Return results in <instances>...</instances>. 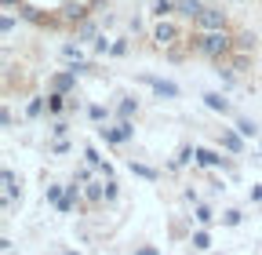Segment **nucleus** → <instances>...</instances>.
I'll use <instances>...</instances> for the list:
<instances>
[{
  "label": "nucleus",
  "instance_id": "bb28decb",
  "mask_svg": "<svg viewBox=\"0 0 262 255\" xmlns=\"http://www.w3.org/2000/svg\"><path fill=\"white\" fill-rule=\"evenodd\" d=\"M11 29H15V15H4V18H0V33L11 37Z\"/></svg>",
  "mask_w": 262,
  "mask_h": 255
},
{
  "label": "nucleus",
  "instance_id": "f8f14e48",
  "mask_svg": "<svg viewBox=\"0 0 262 255\" xmlns=\"http://www.w3.org/2000/svg\"><path fill=\"white\" fill-rule=\"evenodd\" d=\"M84 201H91V204L106 201V182H84Z\"/></svg>",
  "mask_w": 262,
  "mask_h": 255
},
{
  "label": "nucleus",
  "instance_id": "ea45409f",
  "mask_svg": "<svg viewBox=\"0 0 262 255\" xmlns=\"http://www.w3.org/2000/svg\"><path fill=\"white\" fill-rule=\"evenodd\" d=\"M80 4H95V0H80Z\"/></svg>",
  "mask_w": 262,
  "mask_h": 255
},
{
  "label": "nucleus",
  "instance_id": "9b49d317",
  "mask_svg": "<svg viewBox=\"0 0 262 255\" xmlns=\"http://www.w3.org/2000/svg\"><path fill=\"white\" fill-rule=\"evenodd\" d=\"M0 179H4V201L15 204V197H18V179H15V172L4 168V175H0Z\"/></svg>",
  "mask_w": 262,
  "mask_h": 255
},
{
  "label": "nucleus",
  "instance_id": "412c9836",
  "mask_svg": "<svg viewBox=\"0 0 262 255\" xmlns=\"http://www.w3.org/2000/svg\"><path fill=\"white\" fill-rule=\"evenodd\" d=\"M117 135H120V142H131V139H135V124H131V120H120V124H117Z\"/></svg>",
  "mask_w": 262,
  "mask_h": 255
},
{
  "label": "nucleus",
  "instance_id": "20e7f679",
  "mask_svg": "<svg viewBox=\"0 0 262 255\" xmlns=\"http://www.w3.org/2000/svg\"><path fill=\"white\" fill-rule=\"evenodd\" d=\"M88 8H91V4H80V0H66L58 11H62V22H77V26H80V22H88Z\"/></svg>",
  "mask_w": 262,
  "mask_h": 255
},
{
  "label": "nucleus",
  "instance_id": "4be33fe9",
  "mask_svg": "<svg viewBox=\"0 0 262 255\" xmlns=\"http://www.w3.org/2000/svg\"><path fill=\"white\" fill-rule=\"evenodd\" d=\"M193 248H196V251H208V248H211L208 230H196V233H193Z\"/></svg>",
  "mask_w": 262,
  "mask_h": 255
},
{
  "label": "nucleus",
  "instance_id": "2eb2a0df",
  "mask_svg": "<svg viewBox=\"0 0 262 255\" xmlns=\"http://www.w3.org/2000/svg\"><path fill=\"white\" fill-rule=\"evenodd\" d=\"M66 99H70V95H58V91H51V95H48V113H51V117H58L66 106H70Z\"/></svg>",
  "mask_w": 262,
  "mask_h": 255
},
{
  "label": "nucleus",
  "instance_id": "423d86ee",
  "mask_svg": "<svg viewBox=\"0 0 262 255\" xmlns=\"http://www.w3.org/2000/svg\"><path fill=\"white\" fill-rule=\"evenodd\" d=\"M201 99H204V106H208L211 113H222V117H229V113H233V106H229V99H222L219 91H204Z\"/></svg>",
  "mask_w": 262,
  "mask_h": 255
},
{
  "label": "nucleus",
  "instance_id": "6e6552de",
  "mask_svg": "<svg viewBox=\"0 0 262 255\" xmlns=\"http://www.w3.org/2000/svg\"><path fill=\"white\" fill-rule=\"evenodd\" d=\"M222 150H229V153H233V157H237V153L244 150V135L237 132V128H233V132H229V128H226V132H222Z\"/></svg>",
  "mask_w": 262,
  "mask_h": 255
},
{
  "label": "nucleus",
  "instance_id": "39448f33",
  "mask_svg": "<svg viewBox=\"0 0 262 255\" xmlns=\"http://www.w3.org/2000/svg\"><path fill=\"white\" fill-rule=\"evenodd\" d=\"M139 80H142V84H149V88L160 95V99H179V84H171V80H160V77H149V73H146V77H139Z\"/></svg>",
  "mask_w": 262,
  "mask_h": 255
},
{
  "label": "nucleus",
  "instance_id": "c756f323",
  "mask_svg": "<svg viewBox=\"0 0 262 255\" xmlns=\"http://www.w3.org/2000/svg\"><path fill=\"white\" fill-rule=\"evenodd\" d=\"M106 51H113V44H110L106 37H98V40H95V55H106Z\"/></svg>",
  "mask_w": 262,
  "mask_h": 255
},
{
  "label": "nucleus",
  "instance_id": "cd10ccee",
  "mask_svg": "<svg viewBox=\"0 0 262 255\" xmlns=\"http://www.w3.org/2000/svg\"><path fill=\"white\" fill-rule=\"evenodd\" d=\"M84 157H88V164H91V168H102V157H98V150H91V146H88V150H84Z\"/></svg>",
  "mask_w": 262,
  "mask_h": 255
},
{
  "label": "nucleus",
  "instance_id": "4468645a",
  "mask_svg": "<svg viewBox=\"0 0 262 255\" xmlns=\"http://www.w3.org/2000/svg\"><path fill=\"white\" fill-rule=\"evenodd\" d=\"M233 51L255 55V33H237V37H233Z\"/></svg>",
  "mask_w": 262,
  "mask_h": 255
},
{
  "label": "nucleus",
  "instance_id": "58836bf2",
  "mask_svg": "<svg viewBox=\"0 0 262 255\" xmlns=\"http://www.w3.org/2000/svg\"><path fill=\"white\" fill-rule=\"evenodd\" d=\"M0 4H4V8H15V4H18V0H0Z\"/></svg>",
  "mask_w": 262,
  "mask_h": 255
},
{
  "label": "nucleus",
  "instance_id": "7c9ffc66",
  "mask_svg": "<svg viewBox=\"0 0 262 255\" xmlns=\"http://www.w3.org/2000/svg\"><path fill=\"white\" fill-rule=\"evenodd\" d=\"M222 222H226V226H237V222H241V211H226Z\"/></svg>",
  "mask_w": 262,
  "mask_h": 255
},
{
  "label": "nucleus",
  "instance_id": "f257e3e1",
  "mask_svg": "<svg viewBox=\"0 0 262 255\" xmlns=\"http://www.w3.org/2000/svg\"><path fill=\"white\" fill-rule=\"evenodd\" d=\"M189 48L201 58H208V62H226L233 55V33H229V29H219V33H193Z\"/></svg>",
  "mask_w": 262,
  "mask_h": 255
},
{
  "label": "nucleus",
  "instance_id": "0eeeda50",
  "mask_svg": "<svg viewBox=\"0 0 262 255\" xmlns=\"http://www.w3.org/2000/svg\"><path fill=\"white\" fill-rule=\"evenodd\" d=\"M73 88H77V73L73 70H62V73L51 77V91H58V95H70Z\"/></svg>",
  "mask_w": 262,
  "mask_h": 255
},
{
  "label": "nucleus",
  "instance_id": "1a4fd4ad",
  "mask_svg": "<svg viewBox=\"0 0 262 255\" xmlns=\"http://www.w3.org/2000/svg\"><path fill=\"white\" fill-rule=\"evenodd\" d=\"M175 11L196 22V18H201V11H204V4H201V0H175Z\"/></svg>",
  "mask_w": 262,
  "mask_h": 255
},
{
  "label": "nucleus",
  "instance_id": "f3484780",
  "mask_svg": "<svg viewBox=\"0 0 262 255\" xmlns=\"http://www.w3.org/2000/svg\"><path fill=\"white\" fill-rule=\"evenodd\" d=\"M219 80H222V88H233L237 84V73H233V66H229V62H219Z\"/></svg>",
  "mask_w": 262,
  "mask_h": 255
},
{
  "label": "nucleus",
  "instance_id": "72a5a7b5",
  "mask_svg": "<svg viewBox=\"0 0 262 255\" xmlns=\"http://www.w3.org/2000/svg\"><path fill=\"white\" fill-rule=\"evenodd\" d=\"M66 197L77 201V197H80V186H77V182H73V186H66Z\"/></svg>",
  "mask_w": 262,
  "mask_h": 255
},
{
  "label": "nucleus",
  "instance_id": "ddd939ff",
  "mask_svg": "<svg viewBox=\"0 0 262 255\" xmlns=\"http://www.w3.org/2000/svg\"><path fill=\"white\" fill-rule=\"evenodd\" d=\"M229 66H233V73H237V77H241V73H248V70H251V55L233 51V55H229Z\"/></svg>",
  "mask_w": 262,
  "mask_h": 255
},
{
  "label": "nucleus",
  "instance_id": "dca6fc26",
  "mask_svg": "<svg viewBox=\"0 0 262 255\" xmlns=\"http://www.w3.org/2000/svg\"><path fill=\"white\" fill-rule=\"evenodd\" d=\"M84 40H98V26L95 22H80L77 26V44H84Z\"/></svg>",
  "mask_w": 262,
  "mask_h": 255
},
{
  "label": "nucleus",
  "instance_id": "6ab92c4d",
  "mask_svg": "<svg viewBox=\"0 0 262 255\" xmlns=\"http://www.w3.org/2000/svg\"><path fill=\"white\" fill-rule=\"evenodd\" d=\"M153 15H157V18L175 15V0H153Z\"/></svg>",
  "mask_w": 262,
  "mask_h": 255
},
{
  "label": "nucleus",
  "instance_id": "473e14b6",
  "mask_svg": "<svg viewBox=\"0 0 262 255\" xmlns=\"http://www.w3.org/2000/svg\"><path fill=\"white\" fill-rule=\"evenodd\" d=\"M48 201H51V204L62 201V189H58V186H48Z\"/></svg>",
  "mask_w": 262,
  "mask_h": 255
},
{
  "label": "nucleus",
  "instance_id": "a878e982",
  "mask_svg": "<svg viewBox=\"0 0 262 255\" xmlns=\"http://www.w3.org/2000/svg\"><path fill=\"white\" fill-rule=\"evenodd\" d=\"M62 55L70 58V62H84V58H80V44H66V48H62Z\"/></svg>",
  "mask_w": 262,
  "mask_h": 255
},
{
  "label": "nucleus",
  "instance_id": "aec40b11",
  "mask_svg": "<svg viewBox=\"0 0 262 255\" xmlns=\"http://www.w3.org/2000/svg\"><path fill=\"white\" fill-rule=\"evenodd\" d=\"M237 132H241L244 139H255V135H258V128H255L248 117H237Z\"/></svg>",
  "mask_w": 262,
  "mask_h": 255
},
{
  "label": "nucleus",
  "instance_id": "c85d7f7f",
  "mask_svg": "<svg viewBox=\"0 0 262 255\" xmlns=\"http://www.w3.org/2000/svg\"><path fill=\"white\" fill-rule=\"evenodd\" d=\"M211 219H215V215H211V208H204V204H196V222H204V226H208Z\"/></svg>",
  "mask_w": 262,
  "mask_h": 255
},
{
  "label": "nucleus",
  "instance_id": "b1692460",
  "mask_svg": "<svg viewBox=\"0 0 262 255\" xmlns=\"http://www.w3.org/2000/svg\"><path fill=\"white\" fill-rule=\"evenodd\" d=\"M131 172H135L139 179H149V182L157 179V172H153V168H146V164H135V161H131Z\"/></svg>",
  "mask_w": 262,
  "mask_h": 255
},
{
  "label": "nucleus",
  "instance_id": "4c0bfd02",
  "mask_svg": "<svg viewBox=\"0 0 262 255\" xmlns=\"http://www.w3.org/2000/svg\"><path fill=\"white\" fill-rule=\"evenodd\" d=\"M139 255H160L157 248H139Z\"/></svg>",
  "mask_w": 262,
  "mask_h": 255
},
{
  "label": "nucleus",
  "instance_id": "a211bd4d",
  "mask_svg": "<svg viewBox=\"0 0 262 255\" xmlns=\"http://www.w3.org/2000/svg\"><path fill=\"white\" fill-rule=\"evenodd\" d=\"M135 113H139V102H135V99H120V106H117V117H120V120H131Z\"/></svg>",
  "mask_w": 262,
  "mask_h": 255
},
{
  "label": "nucleus",
  "instance_id": "2f4dec72",
  "mask_svg": "<svg viewBox=\"0 0 262 255\" xmlns=\"http://www.w3.org/2000/svg\"><path fill=\"white\" fill-rule=\"evenodd\" d=\"M88 113H91V120H106V106H91Z\"/></svg>",
  "mask_w": 262,
  "mask_h": 255
},
{
  "label": "nucleus",
  "instance_id": "393cba45",
  "mask_svg": "<svg viewBox=\"0 0 262 255\" xmlns=\"http://www.w3.org/2000/svg\"><path fill=\"white\" fill-rule=\"evenodd\" d=\"M44 106H48V99H33V102L26 106V113H29V117H40V113H44Z\"/></svg>",
  "mask_w": 262,
  "mask_h": 255
},
{
  "label": "nucleus",
  "instance_id": "5701e85b",
  "mask_svg": "<svg viewBox=\"0 0 262 255\" xmlns=\"http://www.w3.org/2000/svg\"><path fill=\"white\" fill-rule=\"evenodd\" d=\"M98 139L110 142V146H120V135H117V128H98Z\"/></svg>",
  "mask_w": 262,
  "mask_h": 255
},
{
  "label": "nucleus",
  "instance_id": "7ed1b4c3",
  "mask_svg": "<svg viewBox=\"0 0 262 255\" xmlns=\"http://www.w3.org/2000/svg\"><path fill=\"white\" fill-rule=\"evenodd\" d=\"M175 40H179V26L168 22V18H160V26L153 29V44L157 48H175Z\"/></svg>",
  "mask_w": 262,
  "mask_h": 255
},
{
  "label": "nucleus",
  "instance_id": "9d476101",
  "mask_svg": "<svg viewBox=\"0 0 262 255\" xmlns=\"http://www.w3.org/2000/svg\"><path fill=\"white\" fill-rule=\"evenodd\" d=\"M196 164H201V168H219L222 157L215 150H208V146H196Z\"/></svg>",
  "mask_w": 262,
  "mask_h": 255
},
{
  "label": "nucleus",
  "instance_id": "f704fd0d",
  "mask_svg": "<svg viewBox=\"0 0 262 255\" xmlns=\"http://www.w3.org/2000/svg\"><path fill=\"white\" fill-rule=\"evenodd\" d=\"M110 55H127V40H117V44H113V51H110Z\"/></svg>",
  "mask_w": 262,
  "mask_h": 255
},
{
  "label": "nucleus",
  "instance_id": "e433bc0d",
  "mask_svg": "<svg viewBox=\"0 0 262 255\" xmlns=\"http://www.w3.org/2000/svg\"><path fill=\"white\" fill-rule=\"evenodd\" d=\"M251 201H262V186H255V189H251Z\"/></svg>",
  "mask_w": 262,
  "mask_h": 255
},
{
  "label": "nucleus",
  "instance_id": "c9c22d12",
  "mask_svg": "<svg viewBox=\"0 0 262 255\" xmlns=\"http://www.w3.org/2000/svg\"><path fill=\"white\" fill-rule=\"evenodd\" d=\"M113 197H117V182L110 179V182H106V201H113Z\"/></svg>",
  "mask_w": 262,
  "mask_h": 255
},
{
  "label": "nucleus",
  "instance_id": "f03ea898",
  "mask_svg": "<svg viewBox=\"0 0 262 255\" xmlns=\"http://www.w3.org/2000/svg\"><path fill=\"white\" fill-rule=\"evenodd\" d=\"M219 29H229V18L222 8H204L201 18H196V33H219Z\"/></svg>",
  "mask_w": 262,
  "mask_h": 255
}]
</instances>
